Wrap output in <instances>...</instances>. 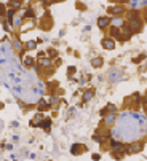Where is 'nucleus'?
I'll use <instances>...</instances> for the list:
<instances>
[{
  "label": "nucleus",
  "instance_id": "nucleus-1",
  "mask_svg": "<svg viewBox=\"0 0 147 161\" xmlns=\"http://www.w3.org/2000/svg\"><path fill=\"white\" fill-rule=\"evenodd\" d=\"M128 26L131 27V31L136 34V32H141L142 31V19H141V16L139 18H134V19H128V23H126Z\"/></svg>",
  "mask_w": 147,
  "mask_h": 161
},
{
  "label": "nucleus",
  "instance_id": "nucleus-2",
  "mask_svg": "<svg viewBox=\"0 0 147 161\" xmlns=\"http://www.w3.org/2000/svg\"><path fill=\"white\" fill-rule=\"evenodd\" d=\"M101 46H103L104 50H114L115 48V40H114V37H104L103 40H101Z\"/></svg>",
  "mask_w": 147,
  "mask_h": 161
},
{
  "label": "nucleus",
  "instance_id": "nucleus-3",
  "mask_svg": "<svg viewBox=\"0 0 147 161\" xmlns=\"http://www.w3.org/2000/svg\"><path fill=\"white\" fill-rule=\"evenodd\" d=\"M125 11H126V10H125V6H122V5L109 6V10H107V13H109L110 16H122Z\"/></svg>",
  "mask_w": 147,
  "mask_h": 161
},
{
  "label": "nucleus",
  "instance_id": "nucleus-4",
  "mask_svg": "<svg viewBox=\"0 0 147 161\" xmlns=\"http://www.w3.org/2000/svg\"><path fill=\"white\" fill-rule=\"evenodd\" d=\"M98 26L101 27V29H107V27L112 26V19H110L109 16H103L98 19Z\"/></svg>",
  "mask_w": 147,
  "mask_h": 161
},
{
  "label": "nucleus",
  "instance_id": "nucleus-5",
  "mask_svg": "<svg viewBox=\"0 0 147 161\" xmlns=\"http://www.w3.org/2000/svg\"><path fill=\"white\" fill-rule=\"evenodd\" d=\"M85 150H86V147H85L83 144H74V145L70 147V153H72V155H82Z\"/></svg>",
  "mask_w": 147,
  "mask_h": 161
},
{
  "label": "nucleus",
  "instance_id": "nucleus-6",
  "mask_svg": "<svg viewBox=\"0 0 147 161\" xmlns=\"http://www.w3.org/2000/svg\"><path fill=\"white\" fill-rule=\"evenodd\" d=\"M126 148H128V153H137V151L142 150V144H139V142H134V144H130Z\"/></svg>",
  "mask_w": 147,
  "mask_h": 161
},
{
  "label": "nucleus",
  "instance_id": "nucleus-7",
  "mask_svg": "<svg viewBox=\"0 0 147 161\" xmlns=\"http://www.w3.org/2000/svg\"><path fill=\"white\" fill-rule=\"evenodd\" d=\"M115 118H117V113H115V112H112V113H107V115L104 117L103 125H104V126H110V123H114V121H115Z\"/></svg>",
  "mask_w": 147,
  "mask_h": 161
},
{
  "label": "nucleus",
  "instance_id": "nucleus-8",
  "mask_svg": "<svg viewBox=\"0 0 147 161\" xmlns=\"http://www.w3.org/2000/svg\"><path fill=\"white\" fill-rule=\"evenodd\" d=\"M115 110H117V109H115V105H114V104H107V105H106L103 110L99 112V115H101V117H106L107 113H112V112H115Z\"/></svg>",
  "mask_w": 147,
  "mask_h": 161
},
{
  "label": "nucleus",
  "instance_id": "nucleus-9",
  "mask_svg": "<svg viewBox=\"0 0 147 161\" xmlns=\"http://www.w3.org/2000/svg\"><path fill=\"white\" fill-rule=\"evenodd\" d=\"M13 48L16 50V51H23V50H26V45H23V42L19 40V39H15L13 40Z\"/></svg>",
  "mask_w": 147,
  "mask_h": 161
},
{
  "label": "nucleus",
  "instance_id": "nucleus-10",
  "mask_svg": "<svg viewBox=\"0 0 147 161\" xmlns=\"http://www.w3.org/2000/svg\"><path fill=\"white\" fill-rule=\"evenodd\" d=\"M15 13H16V10H13V8H10V10H6V11H5V14H3L5 21H8V23H13Z\"/></svg>",
  "mask_w": 147,
  "mask_h": 161
},
{
  "label": "nucleus",
  "instance_id": "nucleus-11",
  "mask_svg": "<svg viewBox=\"0 0 147 161\" xmlns=\"http://www.w3.org/2000/svg\"><path fill=\"white\" fill-rule=\"evenodd\" d=\"M50 101H47V99H40V102H39V112H43V110H47V109H50Z\"/></svg>",
  "mask_w": 147,
  "mask_h": 161
},
{
  "label": "nucleus",
  "instance_id": "nucleus-12",
  "mask_svg": "<svg viewBox=\"0 0 147 161\" xmlns=\"http://www.w3.org/2000/svg\"><path fill=\"white\" fill-rule=\"evenodd\" d=\"M10 8H13V10H19V8L23 6V0H10Z\"/></svg>",
  "mask_w": 147,
  "mask_h": 161
},
{
  "label": "nucleus",
  "instance_id": "nucleus-13",
  "mask_svg": "<svg viewBox=\"0 0 147 161\" xmlns=\"http://www.w3.org/2000/svg\"><path fill=\"white\" fill-rule=\"evenodd\" d=\"M103 64H104V59L103 58H93V59H91V65H93L94 69H99Z\"/></svg>",
  "mask_w": 147,
  "mask_h": 161
},
{
  "label": "nucleus",
  "instance_id": "nucleus-14",
  "mask_svg": "<svg viewBox=\"0 0 147 161\" xmlns=\"http://www.w3.org/2000/svg\"><path fill=\"white\" fill-rule=\"evenodd\" d=\"M39 126H40V128H43V129H47V131H48V129L51 128V120H50V118H47V120H42V121L39 123Z\"/></svg>",
  "mask_w": 147,
  "mask_h": 161
},
{
  "label": "nucleus",
  "instance_id": "nucleus-15",
  "mask_svg": "<svg viewBox=\"0 0 147 161\" xmlns=\"http://www.w3.org/2000/svg\"><path fill=\"white\" fill-rule=\"evenodd\" d=\"M39 42H40V40H37V42H35V40L26 42V43H24V45H26V50H35V48H37V43H39Z\"/></svg>",
  "mask_w": 147,
  "mask_h": 161
},
{
  "label": "nucleus",
  "instance_id": "nucleus-16",
  "mask_svg": "<svg viewBox=\"0 0 147 161\" xmlns=\"http://www.w3.org/2000/svg\"><path fill=\"white\" fill-rule=\"evenodd\" d=\"M39 62L43 65L45 69H47V67H51V64H53V61H51V58H50V56H48V58H43V59H40Z\"/></svg>",
  "mask_w": 147,
  "mask_h": 161
},
{
  "label": "nucleus",
  "instance_id": "nucleus-17",
  "mask_svg": "<svg viewBox=\"0 0 147 161\" xmlns=\"http://www.w3.org/2000/svg\"><path fill=\"white\" fill-rule=\"evenodd\" d=\"M93 96H94V89H90V91H86V93L83 94V101L88 102V101L93 99Z\"/></svg>",
  "mask_w": 147,
  "mask_h": 161
},
{
  "label": "nucleus",
  "instance_id": "nucleus-18",
  "mask_svg": "<svg viewBox=\"0 0 147 161\" xmlns=\"http://www.w3.org/2000/svg\"><path fill=\"white\" fill-rule=\"evenodd\" d=\"M23 61H24V65H26V67H34V65H35L34 59H32V58H29V56H26V58H24Z\"/></svg>",
  "mask_w": 147,
  "mask_h": 161
},
{
  "label": "nucleus",
  "instance_id": "nucleus-19",
  "mask_svg": "<svg viewBox=\"0 0 147 161\" xmlns=\"http://www.w3.org/2000/svg\"><path fill=\"white\" fill-rule=\"evenodd\" d=\"M112 24H114V26H118V27H122L125 23H123V19H122L120 16H114V19H112Z\"/></svg>",
  "mask_w": 147,
  "mask_h": 161
},
{
  "label": "nucleus",
  "instance_id": "nucleus-20",
  "mask_svg": "<svg viewBox=\"0 0 147 161\" xmlns=\"http://www.w3.org/2000/svg\"><path fill=\"white\" fill-rule=\"evenodd\" d=\"M24 18H35V10L34 8H27V11L24 13Z\"/></svg>",
  "mask_w": 147,
  "mask_h": 161
},
{
  "label": "nucleus",
  "instance_id": "nucleus-21",
  "mask_svg": "<svg viewBox=\"0 0 147 161\" xmlns=\"http://www.w3.org/2000/svg\"><path fill=\"white\" fill-rule=\"evenodd\" d=\"M142 59H145V54H141V56H136V58L133 59V62H136V64H139V62H142Z\"/></svg>",
  "mask_w": 147,
  "mask_h": 161
},
{
  "label": "nucleus",
  "instance_id": "nucleus-22",
  "mask_svg": "<svg viewBox=\"0 0 147 161\" xmlns=\"http://www.w3.org/2000/svg\"><path fill=\"white\" fill-rule=\"evenodd\" d=\"M48 56H50L51 59H53V58H56V56H58V51L54 50V48H51V50H48Z\"/></svg>",
  "mask_w": 147,
  "mask_h": 161
},
{
  "label": "nucleus",
  "instance_id": "nucleus-23",
  "mask_svg": "<svg viewBox=\"0 0 147 161\" xmlns=\"http://www.w3.org/2000/svg\"><path fill=\"white\" fill-rule=\"evenodd\" d=\"M75 72H77V69H75V67H74V65H70V67L67 69V75H69V77H72V75H74V73H75Z\"/></svg>",
  "mask_w": 147,
  "mask_h": 161
},
{
  "label": "nucleus",
  "instance_id": "nucleus-24",
  "mask_svg": "<svg viewBox=\"0 0 147 161\" xmlns=\"http://www.w3.org/2000/svg\"><path fill=\"white\" fill-rule=\"evenodd\" d=\"M40 2H42L45 6H48V5H51V3L54 2V0H40Z\"/></svg>",
  "mask_w": 147,
  "mask_h": 161
},
{
  "label": "nucleus",
  "instance_id": "nucleus-25",
  "mask_svg": "<svg viewBox=\"0 0 147 161\" xmlns=\"http://www.w3.org/2000/svg\"><path fill=\"white\" fill-rule=\"evenodd\" d=\"M48 101H50V104H56V102H58V97H56V96H51Z\"/></svg>",
  "mask_w": 147,
  "mask_h": 161
},
{
  "label": "nucleus",
  "instance_id": "nucleus-26",
  "mask_svg": "<svg viewBox=\"0 0 147 161\" xmlns=\"http://www.w3.org/2000/svg\"><path fill=\"white\" fill-rule=\"evenodd\" d=\"M15 23V26H21V19H16V21H13Z\"/></svg>",
  "mask_w": 147,
  "mask_h": 161
},
{
  "label": "nucleus",
  "instance_id": "nucleus-27",
  "mask_svg": "<svg viewBox=\"0 0 147 161\" xmlns=\"http://www.w3.org/2000/svg\"><path fill=\"white\" fill-rule=\"evenodd\" d=\"M144 105H145V110H147V96L144 97Z\"/></svg>",
  "mask_w": 147,
  "mask_h": 161
},
{
  "label": "nucleus",
  "instance_id": "nucleus-28",
  "mask_svg": "<svg viewBox=\"0 0 147 161\" xmlns=\"http://www.w3.org/2000/svg\"><path fill=\"white\" fill-rule=\"evenodd\" d=\"M144 19H145V23H147V10H145V16H144Z\"/></svg>",
  "mask_w": 147,
  "mask_h": 161
}]
</instances>
